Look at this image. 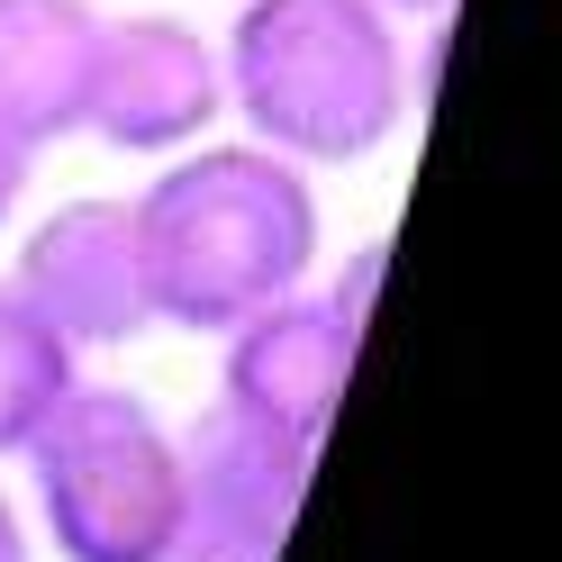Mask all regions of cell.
Segmentation results:
<instances>
[{
  "label": "cell",
  "mask_w": 562,
  "mask_h": 562,
  "mask_svg": "<svg viewBox=\"0 0 562 562\" xmlns=\"http://www.w3.org/2000/svg\"><path fill=\"white\" fill-rule=\"evenodd\" d=\"M182 436V536H245V544H281L308 490V453L300 436L263 427L255 408L209 400Z\"/></svg>",
  "instance_id": "cell-6"
},
{
  "label": "cell",
  "mask_w": 562,
  "mask_h": 562,
  "mask_svg": "<svg viewBox=\"0 0 562 562\" xmlns=\"http://www.w3.org/2000/svg\"><path fill=\"white\" fill-rule=\"evenodd\" d=\"M355 345H363V336L345 327L327 300L281 291V300L255 308L245 327H227V381H218V400L255 408L263 427L300 436V445H318L327 417H336V400H345Z\"/></svg>",
  "instance_id": "cell-7"
},
{
  "label": "cell",
  "mask_w": 562,
  "mask_h": 562,
  "mask_svg": "<svg viewBox=\"0 0 562 562\" xmlns=\"http://www.w3.org/2000/svg\"><path fill=\"white\" fill-rule=\"evenodd\" d=\"M100 55V10L91 0H0V127L46 146L82 127Z\"/></svg>",
  "instance_id": "cell-8"
},
{
  "label": "cell",
  "mask_w": 562,
  "mask_h": 562,
  "mask_svg": "<svg viewBox=\"0 0 562 562\" xmlns=\"http://www.w3.org/2000/svg\"><path fill=\"white\" fill-rule=\"evenodd\" d=\"M372 10H391V19H427V27H445V10H453V0H372Z\"/></svg>",
  "instance_id": "cell-14"
},
{
  "label": "cell",
  "mask_w": 562,
  "mask_h": 562,
  "mask_svg": "<svg viewBox=\"0 0 562 562\" xmlns=\"http://www.w3.org/2000/svg\"><path fill=\"white\" fill-rule=\"evenodd\" d=\"M0 562H37V553H27V526H19V508H10V490H0Z\"/></svg>",
  "instance_id": "cell-13"
},
{
  "label": "cell",
  "mask_w": 562,
  "mask_h": 562,
  "mask_svg": "<svg viewBox=\"0 0 562 562\" xmlns=\"http://www.w3.org/2000/svg\"><path fill=\"white\" fill-rule=\"evenodd\" d=\"M164 562H281V544H245V536H182Z\"/></svg>",
  "instance_id": "cell-11"
},
{
  "label": "cell",
  "mask_w": 562,
  "mask_h": 562,
  "mask_svg": "<svg viewBox=\"0 0 562 562\" xmlns=\"http://www.w3.org/2000/svg\"><path fill=\"white\" fill-rule=\"evenodd\" d=\"M27 172H37V146H27V136H10V127H0V227L19 218V200H27Z\"/></svg>",
  "instance_id": "cell-12"
},
{
  "label": "cell",
  "mask_w": 562,
  "mask_h": 562,
  "mask_svg": "<svg viewBox=\"0 0 562 562\" xmlns=\"http://www.w3.org/2000/svg\"><path fill=\"white\" fill-rule=\"evenodd\" d=\"M37 517L64 562H164L182 544V436L110 381H74L27 436Z\"/></svg>",
  "instance_id": "cell-3"
},
{
  "label": "cell",
  "mask_w": 562,
  "mask_h": 562,
  "mask_svg": "<svg viewBox=\"0 0 562 562\" xmlns=\"http://www.w3.org/2000/svg\"><path fill=\"white\" fill-rule=\"evenodd\" d=\"M218 110H227V74H218V46L200 27L164 19V10L100 19V55H91V91H82V127L100 146L182 155L209 136Z\"/></svg>",
  "instance_id": "cell-4"
},
{
  "label": "cell",
  "mask_w": 562,
  "mask_h": 562,
  "mask_svg": "<svg viewBox=\"0 0 562 562\" xmlns=\"http://www.w3.org/2000/svg\"><path fill=\"white\" fill-rule=\"evenodd\" d=\"M372 281H381V245H355V263H345L336 291H327V308H336L355 336H363V318H372Z\"/></svg>",
  "instance_id": "cell-10"
},
{
  "label": "cell",
  "mask_w": 562,
  "mask_h": 562,
  "mask_svg": "<svg viewBox=\"0 0 562 562\" xmlns=\"http://www.w3.org/2000/svg\"><path fill=\"white\" fill-rule=\"evenodd\" d=\"M10 281L74 355H100V345H127V336L155 327L146 255H136V209L127 200H64V209H46V218L27 227Z\"/></svg>",
  "instance_id": "cell-5"
},
{
  "label": "cell",
  "mask_w": 562,
  "mask_h": 562,
  "mask_svg": "<svg viewBox=\"0 0 562 562\" xmlns=\"http://www.w3.org/2000/svg\"><path fill=\"white\" fill-rule=\"evenodd\" d=\"M74 381H82V355L19 300V281H0V453H27V436L55 417Z\"/></svg>",
  "instance_id": "cell-9"
},
{
  "label": "cell",
  "mask_w": 562,
  "mask_h": 562,
  "mask_svg": "<svg viewBox=\"0 0 562 562\" xmlns=\"http://www.w3.org/2000/svg\"><path fill=\"white\" fill-rule=\"evenodd\" d=\"M136 209V255H146V300L155 327L182 336H227L255 308L308 281L318 255V191L308 172L272 146H200L172 155Z\"/></svg>",
  "instance_id": "cell-1"
},
{
  "label": "cell",
  "mask_w": 562,
  "mask_h": 562,
  "mask_svg": "<svg viewBox=\"0 0 562 562\" xmlns=\"http://www.w3.org/2000/svg\"><path fill=\"white\" fill-rule=\"evenodd\" d=\"M227 110H245L255 146L308 164H363L408 119L400 19L372 0H236L218 46Z\"/></svg>",
  "instance_id": "cell-2"
}]
</instances>
